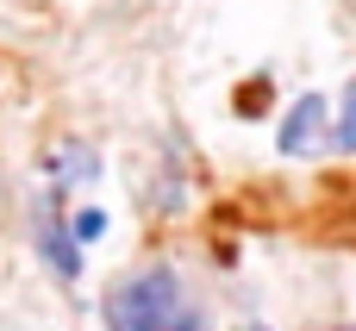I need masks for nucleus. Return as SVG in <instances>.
<instances>
[{"label":"nucleus","mask_w":356,"mask_h":331,"mask_svg":"<svg viewBox=\"0 0 356 331\" xmlns=\"http://www.w3.org/2000/svg\"><path fill=\"white\" fill-rule=\"evenodd\" d=\"M38 250H44V263H50L63 282H75V275H81V244H75V232L56 219V200H44V207H38Z\"/></svg>","instance_id":"f03ea898"},{"label":"nucleus","mask_w":356,"mask_h":331,"mask_svg":"<svg viewBox=\"0 0 356 331\" xmlns=\"http://www.w3.org/2000/svg\"><path fill=\"white\" fill-rule=\"evenodd\" d=\"M338 150H356V88L344 94V113H338V131H332Z\"/></svg>","instance_id":"20e7f679"},{"label":"nucleus","mask_w":356,"mask_h":331,"mask_svg":"<svg viewBox=\"0 0 356 331\" xmlns=\"http://www.w3.org/2000/svg\"><path fill=\"white\" fill-rule=\"evenodd\" d=\"M106 331H213L207 307L181 288V275L169 263H150L138 275H125L106 300H100Z\"/></svg>","instance_id":"f257e3e1"},{"label":"nucleus","mask_w":356,"mask_h":331,"mask_svg":"<svg viewBox=\"0 0 356 331\" xmlns=\"http://www.w3.org/2000/svg\"><path fill=\"white\" fill-rule=\"evenodd\" d=\"M350 331H356V325H350Z\"/></svg>","instance_id":"423d86ee"},{"label":"nucleus","mask_w":356,"mask_h":331,"mask_svg":"<svg viewBox=\"0 0 356 331\" xmlns=\"http://www.w3.org/2000/svg\"><path fill=\"white\" fill-rule=\"evenodd\" d=\"M319 131H325V94H300L294 113L282 119V138H275V144H282L288 156H307V150L319 144Z\"/></svg>","instance_id":"7ed1b4c3"},{"label":"nucleus","mask_w":356,"mask_h":331,"mask_svg":"<svg viewBox=\"0 0 356 331\" xmlns=\"http://www.w3.org/2000/svg\"><path fill=\"white\" fill-rule=\"evenodd\" d=\"M69 232H75V244H88V238H100V232H106V213H100V207H88V213H75V225H69Z\"/></svg>","instance_id":"39448f33"}]
</instances>
